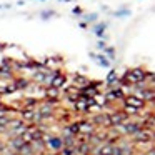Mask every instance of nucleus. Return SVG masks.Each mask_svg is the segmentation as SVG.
Masks as SVG:
<instances>
[{"instance_id": "nucleus-8", "label": "nucleus", "mask_w": 155, "mask_h": 155, "mask_svg": "<svg viewBox=\"0 0 155 155\" xmlns=\"http://www.w3.org/2000/svg\"><path fill=\"white\" fill-rule=\"evenodd\" d=\"M28 84H30V82H28L27 78H17V80H14L15 90H17V88H25V87H27Z\"/></svg>"}, {"instance_id": "nucleus-11", "label": "nucleus", "mask_w": 155, "mask_h": 155, "mask_svg": "<svg viewBox=\"0 0 155 155\" xmlns=\"http://www.w3.org/2000/svg\"><path fill=\"white\" fill-rule=\"evenodd\" d=\"M104 30H105V24H100L95 27V34L97 35H104Z\"/></svg>"}, {"instance_id": "nucleus-13", "label": "nucleus", "mask_w": 155, "mask_h": 155, "mask_svg": "<svg viewBox=\"0 0 155 155\" xmlns=\"http://www.w3.org/2000/svg\"><path fill=\"white\" fill-rule=\"evenodd\" d=\"M107 54H108V57H110V58H115V52H114V48H107Z\"/></svg>"}, {"instance_id": "nucleus-1", "label": "nucleus", "mask_w": 155, "mask_h": 155, "mask_svg": "<svg viewBox=\"0 0 155 155\" xmlns=\"http://www.w3.org/2000/svg\"><path fill=\"white\" fill-rule=\"evenodd\" d=\"M124 104L125 105H130V107H135V108H138V110H142V108L145 107V102L142 100L140 97H137V95H128V97H124Z\"/></svg>"}, {"instance_id": "nucleus-12", "label": "nucleus", "mask_w": 155, "mask_h": 155, "mask_svg": "<svg viewBox=\"0 0 155 155\" xmlns=\"http://www.w3.org/2000/svg\"><path fill=\"white\" fill-rule=\"evenodd\" d=\"M97 58H98V62H102V65H105V67H108V60H107V58H104L102 55H100V57H97Z\"/></svg>"}, {"instance_id": "nucleus-10", "label": "nucleus", "mask_w": 155, "mask_h": 155, "mask_svg": "<svg viewBox=\"0 0 155 155\" xmlns=\"http://www.w3.org/2000/svg\"><path fill=\"white\" fill-rule=\"evenodd\" d=\"M138 112H140L138 108L130 107V105H125V107H124V114H125V115H137Z\"/></svg>"}, {"instance_id": "nucleus-6", "label": "nucleus", "mask_w": 155, "mask_h": 155, "mask_svg": "<svg viewBox=\"0 0 155 155\" xmlns=\"http://www.w3.org/2000/svg\"><path fill=\"white\" fill-rule=\"evenodd\" d=\"M67 98H68V100H78V98H80V88H77V87H70V88H68V90H67Z\"/></svg>"}, {"instance_id": "nucleus-4", "label": "nucleus", "mask_w": 155, "mask_h": 155, "mask_svg": "<svg viewBox=\"0 0 155 155\" xmlns=\"http://www.w3.org/2000/svg\"><path fill=\"white\" fill-rule=\"evenodd\" d=\"M65 82H67V77H65L64 74H58V72H55L54 75H52V80H50V85L55 88H62L65 85Z\"/></svg>"}, {"instance_id": "nucleus-9", "label": "nucleus", "mask_w": 155, "mask_h": 155, "mask_svg": "<svg viewBox=\"0 0 155 155\" xmlns=\"http://www.w3.org/2000/svg\"><path fill=\"white\" fill-rule=\"evenodd\" d=\"M107 84H108V85H115V84H118V77H117V74H115V72H110V74H108V77H107Z\"/></svg>"}, {"instance_id": "nucleus-7", "label": "nucleus", "mask_w": 155, "mask_h": 155, "mask_svg": "<svg viewBox=\"0 0 155 155\" xmlns=\"http://www.w3.org/2000/svg\"><path fill=\"white\" fill-rule=\"evenodd\" d=\"M90 82L84 77V75H75V87L77 88H84L85 85H88Z\"/></svg>"}, {"instance_id": "nucleus-2", "label": "nucleus", "mask_w": 155, "mask_h": 155, "mask_svg": "<svg viewBox=\"0 0 155 155\" xmlns=\"http://www.w3.org/2000/svg\"><path fill=\"white\" fill-rule=\"evenodd\" d=\"M78 134L82 135H94L95 134V125L90 120H82L78 122Z\"/></svg>"}, {"instance_id": "nucleus-3", "label": "nucleus", "mask_w": 155, "mask_h": 155, "mask_svg": "<svg viewBox=\"0 0 155 155\" xmlns=\"http://www.w3.org/2000/svg\"><path fill=\"white\" fill-rule=\"evenodd\" d=\"M128 118H127V115L124 114V112H115V114H112V115H108V122H110V125H120V124H124V122H127Z\"/></svg>"}, {"instance_id": "nucleus-5", "label": "nucleus", "mask_w": 155, "mask_h": 155, "mask_svg": "<svg viewBox=\"0 0 155 155\" xmlns=\"http://www.w3.org/2000/svg\"><path fill=\"white\" fill-rule=\"evenodd\" d=\"M45 97H47L48 102H57L58 97H60V88H55V87H48L47 92H45Z\"/></svg>"}, {"instance_id": "nucleus-14", "label": "nucleus", "mask_w": 155, "mask_h": 155, "mask_svg": "<svg viewBox=\"0 0 155 155\" xmlns=\"http://www.w3.org/2000/svg\"><path fill=\"white\" fill-rule=\"evenodd\" d=\"M74 12H75V15H80V12H82V10H80V8L77 7V8H75V10H74Z\"/></svg>"}]
</instances>
